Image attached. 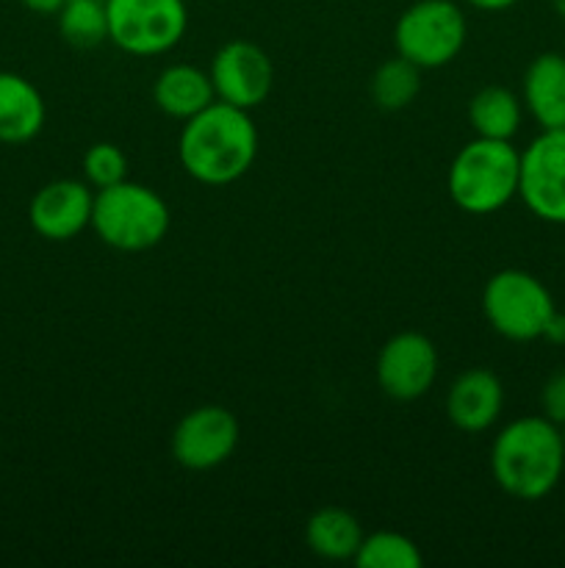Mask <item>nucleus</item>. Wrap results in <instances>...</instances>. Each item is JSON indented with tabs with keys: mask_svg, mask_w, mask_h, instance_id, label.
Returning <instances> with one entry per match:
<instances>
[{
	"mask_svg": "<svg viewBox=\"0 0 565 568\" xmlns=\"http://www.w3.org/2000/svg\"><path fill=\"white\" fill-rule=\"evenodd\" d=\"M92 186L72 178L50 181L39 189L28 205V222L48 242H70L92 227Z\"/></svg>",
	"mask_w": 565,
	"mask_h": 568,
	"instance_id": "nucleus-12",
	"label": "nucleus"
},
{
	"mask_svg": "<svg viewBox=\"0 0 565 568\" xmlns=\"http://www.w3.org/2000/svg\"><path fill=\"white\" fill-rule=\"evenodd\" d=\"M518 197L537 220L565 225V128L541 131L521 153Z\"/></svg>",
	"mask_w": 565,
	"mask_h": 568,
	"instance_id": "nucleus-8",
	"label": "nucleus"
},
{
	"mask_svg": "<svg viewBox=\"0 0 565 568\" xmlns=\"http://www.w3.org/2000/svg\"><path fill=\"white\" fill-rule=\"evenodd\" d=\"M83 178L92 189H109L127 181V155L111 142H97L83 153Z\"/></svg>",
	"mask_w": 565,
	"mask_h": 568,
	"instance_id": "nucleus-22",
	"label": "nucleus"
},
{
	"mask_svg": "<svg viewBox=\"0 0 565 568\" xmlns=\"http://www.w3.org/2000/svg\"><path fill=\"white\" fill-rule=\"evenodd\" d=\"M541 410L554 425L565 427V369H557L541 388Z\"/></svg>",
	"mask_w": 565,
	"mask_h": 568,
	"instance_id": "nucleus-23",
	"label": "nucleus"
},
{
	"mask_svg": "<svg viewBox=\"0 0 565 568\" xmlns=\"http://www.w3.org/2000/svg\"><path fill=\"white\" fill-rule=\"evenodd\" d=\"M521 153L504 139L474 136L449 164L446 189L465 214H493L518 197Z\"/></svg>",
	"mask_w": 565,
	"mask_h": 568,
	"instance_id": "nucleus-3",
	"label": "nucleus"
},
{
	"mask_svg": "<svg viewBox=\"0 0 565 568\" xmlns=\"http://www.w3.org/2000/svg\"><path fill=\"white\" fill-rule=\"evenodd\" d=\"M482 311L487 325L507 342H535L543 338L557 305L532 272L502 270L482 288Z\"/></svg>",
	"mask_w": 565,
	"mask_h": 568,
	"instance_id": "nucleus-5",
	"label": "nucleus"
},
{
	"mask_svg": "<svg viewBox=\"0 0 565 568\" xmlns=\"http://www.w3.org/2000/svg\"><path fill=\"white\" fill-rule=\"evenodd\" d=\"M64 3L66 0H22V6H25L28 11H33V14H42V17L59 14L61 6Z\"/></svg>",
	"mask_w": 565,
	"mask_h": 568,
	"instance_id": "nucleus-25",
	"label": "nucleus"
},
{
	"mask_svg": "<svg viewBox=\"0 0 565 568\" xmlns=\"http://www.w3.org/2000/svg\"><path fill=\"white\" fill-rule=\"evenodd\" d=\"M521 100L541 131L565 128V55L541 53L530 61L521 83Z\"/></svg>",
	"mask_w": 565,
	"mask_h": 568,
	"instance_id": "nucleus-14",
	"label": "nucleus"
},
{
	"mask_svg": "<svg viewBox=\"0 0 565 568\" xmlns=\"http://www.w3.org/2000/svg\"><path fill=\"white\" fill-rule=\"evenodd\" d=\"M355 564L360 568H421L424 558L413 538L393 530H377L363 536Z\"/></svg>",
	"mask_w": 565,
	"mask_h": 568,
	"instance_id": "nucleus-21",
	"label": "nucleus"
},
{
	"mask_svg": "<svg viewBox=\"0 0 565 568\" xmlns=\"http://www.w3.org/2000/svg\"><path fill=\"white\" fill-rule=\"evenodd\" d=\"M44 98L25 75L0 70V142L25 144L44 128Z\"/></svg>",
	"mask_w": 565,
	"mask_h": 568,
	"instance_id": "nucleus-15",
	"label": "nucleus"
},
{
	"mask_svg": "<svg viewBox=\"0 0 565 568\" xmlns=\"http://www.w3.org/2000/svg\"><path fill=\"white\" fill-rule=\"evenodd\" d=\"M548 3H552V9H554V14L559 17V20L565 22V0H548Z\"/></svg>",
	"mask_w": 565,
	"mask_h": 568,
	"instance_id": "nucleus-27",
	"label": "nucleus"
},
{
	"mask_svg": "<svg viewBox=\"0 0 565 568\" xmlns=\"http://www.w3.org/2000/svg\"><path fill=\"white\" fill-rule=\"evenodd\" d=\"M59 33L78 50H92L109 39L105 0H66L59 14Z\"/></svg>",
	"mask_w": 565,
	"mask_h": 568,
	"instance_id": "nucleus-20",
	"label": "nucleus"
},
{
	"mask_svg": "<svg viewBox=\"0 0 565 568\" xmlns=\"http://www.w3.org/2000/svg\"><path fill=\"white\" fill-rule=\"evenodd\" d=\"M363 530L355 514L338 505L319 508L305 525V544L325 560H355Z\"/></svg>",
	"mask_w": 565,
	"mask_h": 568,
	"instance_id": "nucleus-17",
	"label": "nucleus"
},
{
	"mask_svg": "<svg viewBox=\"0 0 565 568\" xmlns=\"http://www.w3.org/2000/svg\"><path fill=\"white\" fill-rule=\"evenodd\" d=\"M208 75L214 83L216 100L253 111L269 98L271 83H275V67L264 48L247 42V39H233L216 50Z\"/></svg>",
	"mask_w": 565,
	"mask_h": 568,
	"instance_id": "nucleus-10",
	"label": "nucleus"
},
{
	"mask_svg": "<svg viewBox=\"0 0 565 568\" xmlns=\"http://www.w3.org/2000/svg\"><path fill=\"white\" fill-rule=\"evenodd\" d=\"M543 338L552 344H565V314L554 311V316L548 320L546 331H543Z\"/></svg>",
	"mask_w": 565,
	"mask_h": 568,
	"instance_id": "nucleus-24",
	"label": "nucleus"
},
{
	"mask_svg": "<svg viewBox=\"0 0 565 568\" xmlns=\"http://www.w3.org/2000/svg\"><path fill=\"white\" fill-rule=\"evenodd\" d=\"M183 170L205 186H227L247 175L258 155V128L249 111L214 100L183 122L177 142Z\"/></svg>",
	"mask_w": 565,
	"mask_h": 568,
	"instance_id": "nucleus-1",
	"label": "nucleus"
},
{
	"mask_svg": "<svg viewBox=\"0 0 565 568\" xmlns=\"http://www.w3.org/2000/svg\"><path fill=\"white\" fill-rule=\"evenodd\" d=\"M172 214L166 200L144 183L122 181L97 189L94 194L92 227L109 247L120 253H144L164 242Z\"/></svg>",
	"mask_w": 565,
	"mask_h": 568,
	"instance_id": "nucleus-4",
	"label": "nucleus"
},
{
	"mask_svg": "<svg viewBox=\"0 0 565 568\" xmlns=\"http://www.w3.org/2000/svg\"><path fill=\"white\" fill-rule=\"evenodd\" d=\"M469 6H474V9L480 11H504V9H513L518 0H465Z\"/></svg>",
	"mask_w": 565,
	"mask_h": 568,
	"instance_id": "nucleus-26",
	"label": "nucleus"
},
{
	"mask_svg": "<svg viewBox=\"0 0 565 568\" xmlns=\"http://www.w3.org/2000/svg\"><path fill=\"white\" fill-rule=\"evenodd\" d=\"M491 471L496 486L521 503L548 497L565 471L563 427L543 414L513 419L493 438Z\"/></svg>",
	"mask_w": 565,
	"mask_h": 568,
	"instance_id": "nucleus-2",
	"label": "nucleus"
},
{
	"mask_svg": "<svg viewBox=\"0 0 565 568\" xmlns=\"http://www.w3.org/2000/svg\"><path fill=\"white\" fill-rule=\"evenodd\" d=\"M153 98L155 105L166 116H175V120L186 122L188 116L208 109L216 100V92L214 83H210V75L205 70H199V67L170 64L155 78Z\"/></svg>",
	"mask_w": 565,
	"mask_h": 568,
	"instance_id": "nucleus-16",
	"label": "nucleus"
},
{
	"mask_svg": "<svg viewBox=\"0 0 565 568\" xmlns=\"http://www.w3.org/2000/svg\"><path fill=\"white\" fill-rule=\"evenodd\" d=\"M524 120V100L507 87H485L471 98L469 122L476 136L513 142Z\"/></svg>",
	"mask_w": 565,
	"mask_h": 568,
	"instance_id": "nucleus-18",
	"label": "nucleus"
},
{
	"mask_svg": "<svg viewBox=\"0 0 565 568\" xmlns=\"http://www.w3.org/2000/svg\"><path fill=\"white\" fill-rule=\"evenodd\" d=\"M438 377V349L424 333L404 331L388 338L377 355V383L397 403H413Z\"/></svg>",
	"mask_w": 565,
	"mask_h": 568,
	"instance_id": "nucleus-11",
	"label": "nucleus"
},
{
	"mask_svg": "<svg viewBox=\"0 0 565 568\" xmlns=\"http://www.w3.org/2000/svg\"><path fill=\"white\" fill-rule=\"evenodd\" d=\"M242 427L222 405L188 410L172 430V458L188 471H210L225 464L238 447Z\"/></svg>",
	"mask_w": 565,
	"mask_h": 568,
	"instance_id": "nucleus-9",
	"label": "nucleus"
},
{
	"mask_svg": "<svg viewBox=\"0 0 565 568\" xmlns=\"http://www.w3.org/2000/svg\"><path fill=\"white\" fill-rule=\"evenodd\" d=\"M421 92V67L408 61L404 55L386 59L374 70L369 81V94L382 111H402L408 109Z\"/></svg>",
	"mask_w": 565,
	"mask_h": 568,
	"instance_id": "nucleus-19",
	"label": "nucleus"
},
{
	"mask_svg": "<svg viewBox=\"0 0 565 568\" xmlns=\"http://www.w3.org/2000/svg\"><path fill=\"white\" fill-rule=\"evenodd\" d=\"M109 39L131 55H161L175 48L188 26L183 0H105Z\"/></svg>",
	"mask_w": 565,
	"mask_h": 568,
	"instance_id": "nucleus-7",
	"label": "nucleus"
},
{
	"mask_svg": "<svg viewBox=\"0 0 565 568\" xmlns=\"http://www.w3.org/2000/svg\"><path fill=\"white\" fill-rule=\"evenodd\" d=\"M469 37V22L454 0H415L393 26L397 53L421 70L454 61Z\"/></svg>",
	"mask_w": 565,
	"mask_h": 568,
	"instance_id": "nucleus-6",
	"label": "nucleus"
},
{
	"mask_svg": "<svg viewBox=\"0 0 565 568\" xmlns=\"http://www.w3.org/2000/svg\"><path fill=\"white\" fill-rule=\"evenodd\" d=\"M504 408V386L496 372L469 369L446 394V416L458 430L485 433L499 422Z\"/></svg>",
	"mask_w": 565,
	"mask_h": 568,
	"instance_id": "nucleus-13",
	"label": "nucleus"
}]
</instances>
